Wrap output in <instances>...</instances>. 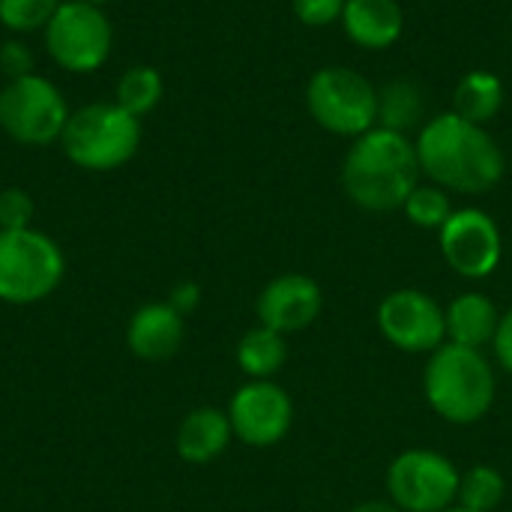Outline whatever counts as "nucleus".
Masks as SVG:
<instances>
[{"label": "nucleus", "mask_w": 512, "mask_h": 512, "mask_svg": "<svg viewBox=\"0 0 512 512\" xmlns=\"http://www.w3.org/2000/svg\"><path fill=\"white\" fill-rule=\"evenodd\" d=\"M420 171L441 189L462 195H483L504 177V150L486 132L456 111L432 117L417 135Z\"/></svg>", "instance_id": "1"}, {"label": "nucleus", "mask_w": 512, "mask_h": 512, "mask_svg": "<svg viewBox=\"0 0 512 512\" xmlns=\"http://www.w3.org/2000/svg\"><path fill=\"white\" fill-rule=\"evenodd\" d=\"M420 174L417 144L405 132L384 126L354 138L342 162L345 195L369 213L402 210L408 195L420 186Z\"/></svg>", "instance_id": "2"}, {"label": "nucleus", "mask_w": 512, "mask_h": 512, "mask_svg": "<svg viewBox=\"0 0 512 512\" xmlns=\"http://www.w3.org/2000/svg\"><path fill=\"white\" fill-rule=\"evenodd\" d=\"M423 393L429 408L453 426H474L489 417L498 378L483 351L444 342L429 354L423 369Z\"/></svg>", "instance_id": "3"}, {"label": "nucleus", "mask_w": 512, "mask_h": 512, "mask_svg": "<svg viewBox=\"0 0 512 512\" xmlns=\"http://www.w3.org/2000/svg\"><path fill=\"white\" fill-rule=\"evenodd\" d=\"M60 147L84 171H114L138 153L141 120L117 102H93L69 114Z\"/></svg>", "instance_id": "4"}, {"label": "nucleus", "mask_w": 512, "mask_h": 512, "mask_svg": "<svg viewBox=\"0 0 512 512\" xmlns=\"http://www.w3.org/2000/svg\"><path fill=\"white\" fill-rule=\"evenodd\" d=\"M63 273V249L45 231H0V303H42L60 288Z\"/></svg>", "instance_id": "5"}, {"label": "nucleus", "mask_w": 512, "mask_h": 512, "mask_svg": "<svg viewBox=\"0 0 512 512\" xmlns=\"http://www.w3.org/2000/svg\"><path fill=\"white\" fill-rule=\"evenodd\" d=\"M306 105L315 123L333 135L360 138L378 126V90L348 66H324L309 78Z\"/></svg>", "instance_id": "6"}, {"label": "nucleus", "mask_w": 512, "mask_h": 512, "mask_svg": "<svg viewBox=\"0 0 512 512\" xmlns=\"http://www.w3.org/2000/svg\"><path fill=\"white\" fill-rule=\"evenodd\" d=\"M69 114L60 87L45 75H21L0 90V129L18 144L45 147L60 141Z\"/></svg>", "instance_id": "7"}, {"label": "nucleus", "mask_w": 512, "mask_h": 512, "mask_svg": "<svg viewBox=\"0 0 512 512\" xmlns=\"http://www.w3.org/2000/svg\"><path fill=\"white\" fill-rule=\"evenodd\" d=\"M114 30L102 6L87 0H63L45 24V48L51 60L75 75L99 69L111 54Z\"/></svg>", "instance_id": "8"}, {"label": "nucleus", "mask_w": 512, "mask_h": 512, "mask_svg": "<svg viewBox=\"0 0 512 512\" xmlns=\"http://www.w3.org/2000/svg\"><path fill=\"white\" fill-rule=\"evenodd\" d=\"M387 495L402 512H444L459 498L462 471L438 450H405L387 468Z\"/></svg>", "instance_id": "9"}, {"label": "nucleus", "mask_w": 512, "mask_h": 512, "mask_svg": "<svg viewBox=\"0 0 512 512\" xmlns=\"http://www.w3.org/2000/svg\"><path fill=\"white\" fill-rule=\"evenodd\" d=\"M378 330L402 354H432L447 342L444 306L420 288L390 291L378 303Z\"/></svg>", "instance_id": "10"}, {"label": "nucleus", "mask_w": 512, "mask_h": 512, "mask_svg": "<svg viewBox=\"0 0 512 512\" xmlns=\"http://www.w3.org/2000/svg\"><path fill=\"white\" fill-rule=\"evenodd\" d=\"M438 243L447 267L471 282L489 279L504 258L498 222L477 207L453 210V216L438 231Z\"/></svg>", "instance_id": "11"}, {"label": "nucleus", "mask_w": 512, "mask_h": 512, "mask_svg": "<svg viewBox=\"0 0 512 512\" xmlns=\"http://www.w3.org/2000/svg\"><path fill=\"white\" fill-rule=\"evenodd\" d=\"M228 420L237 441L267 450L288 438L294 426V399L276 381H246L231 396Z\"/></svg>", "instance_id": "12"}, {"label": "nucleus", "mask_w": 512, "mask_h": 512, "mask_svg": "<svg viewBox=\"0 0 512 512\" xmlns=\"http://www.w3.org/2000/svg\"><path fill=\"white\" fill-rule=\"evenodd\" d=\"M258 324L291 336L309 330L324 312V291L306 273H282L264 285L255 303Z\"/></svg>", "instance_id": "13"}, {"label": "nucleus", "mask_w": 512, "mask_h": 512, "mask_svg": "<svg viewBox=\"0 0 512 512\" xmlns=\"http://www.w3.org/2000/svg\"><path fill=\"white\" fill-rule=\"evenodd\" d=\"M186 336V318L165 300L141 306L126 327V345L138 360L159 363L180 351Z\"/></svg>", "instance_id": "14"}, {"label": "nucleus", "mask_w": 512, "mask_h": 512, "mask_svg": "<svg viewBox=\"0 0 512 512\" xmlns=\"http://www.w3.org/2000/svg\"><path fill=\"white\" fill-rule=\"evenodd\" d=\"M231 441H234V429L228 411L204 405L183 417L177 429V456L186 465H210L228 450Z\"/></svg>", "instance_id": "15"}, {"label": "nucleus", "mask_w": 512, "mask_h": 512, "mask_svg": "<svg viewBox=\"0 0 512 512\" xmlns=\"http://www.w3.org/2000/svg\"><path fill=\"white\" fill-rule=\"evenodd\" d=\"M342 27L354 45L384 51L402 36L405 15L396 0H345Z\"/></svg>", "instance_id": "16"}, {"label": "nucleus", "mask_w": 512, "mask_h": 512, "mask_svg": "<svg viewBox=\"0 0 512 512\" xmlns=\"http://www.w3.org/2000/svg\"><path fill=\"white\" fill-rule=\"evenodd\" d=\"M444 318H447V342L474 351L492 345L501 324L498 306L480 291H465L453 297L450 306H444Z\"/></svg>", "instance_id": "17"}, {"label": "nucleus", "mask_w": 512, "mask_h": 512, "mask_svg": "<svg viewBox=\"0 0 512 512\" xmlns=\"http://www.w3.org/2000/svg\"><path fill=\"white\" fill-rule=\"evenodd\" d=\"M288 363V336L258 324L237 345V366L249 381H273Z\"/></svg>", "instance_id": "18"}, {"label": "nucleus", "mask_w": 512, "mask_h": 512, "mask_svg": "<svg viewBox=\"0 0 512 512\" xmlns=\"http://www.w3.org/2000/svg\"><path fill=\"white\" fill-rule=\"evenodd\" d=\"M504 105V84L486 69L468 72L453 93V111L477 126H486Z\"/></svg>", "instance_id": "19"}, {"label": "nucleus", "mask_w": 512, "mask_h": 512, "mask_svg": "<svg viewBox=\"0 0 512 512\" xmlns=\"http://www.w3.org/2000/svg\"><path fill=\"white\" fill-rule=\"evenodd\" d=\"M507 498V480L492 465H474L462 474L456 504L471 512H495Z\"/></svg>", "instance_id": "20"}, {"label": "nucleus", "mask_w": 512, "mask_h": 512, "mask_svg": "<svg viewBox=\"0 0 512 512\" xmlns=\"http://www.w3.org/2000/svg\"><path fill=\"white\" fill-rule=\"evenodd\" d=\"M162 90H165V81L153 66H129L117 81V99L114 102L141 120L147 111H153L159 105Z\"/></svg>", "instance_id": "21"}, {"label": "nucleus", "mask_w": 512, "mask_h": 512, "mask_svg": "<svg viewBox=\"0 0 512 512\" xmlns=\"http://www.w3.org/2000/svg\"><path fill=\"white\" fill-rule=\"evenodd\" d=\"M423 117L420 87L411 81H393L378 93V126L393 132H408Z\"/></svg>", "instance_id": "22"}, {"label": "nucleus", "mask_w": 512, "mask_h": 512, "mask_svg": "<svg viewBox=\"0 0 512 512\" xmlns=\"http://www.w3.org/2000/svg\"><path fill=\"white\" fill-rule=\"evenodd\" d=\"M402 213H405L408 222L417 225V228L441 231L444 222L453 216V204H450L447 189H441V186H435V183H429V186L420 183V186L408 195V201L402 204Z\"/></svg>", "instance_id": "23"}, {"label": "nucleus", "mask_w": 512, "mask_h": 512, "mask_svg": "<svg viewBox=\"0 0 512 512\" xmlns=\"http://www.w3.org/2000/svg\"><path fill=\"white\" fill-rule=\"evenodd\" d=\"M63 0H0V24L12 33L45 30Z\"/></svg>", "instance_id": "24"}, {"label": "nucleus", "mask_w": 512, "mask_h": 512, "mask_svg": "<svg viewBox=\"0 0 512 512\" xmlns=\"http://www.w3.org/2000/svg\"><path fill=\"white\" fill-rule=\"evenodd\" d=\"M33 198L18 189L9 186L0 192V231H21V228H33Z\"/></svg>", "instance_id": "25"}, {"label": "nucleus", "mask_w": 512, "mask_h": 512, "mask_svg": "<svg viewBox=\"0 0 512 512\" xmlns=\"http://www.w3.org/2000/svg\"><path fill=\"white\" fill-rule=\"evenodd\" d=\"M294 12L306 27H327L342 21L345 0H294Z\"/></svg>", "instance_id": "26"}, {"label": "nucleus", "mask_w": 512, "mask_h": 512, "mask_svg": "<svg viewBox=\"0 0 512 512\" xmlns=\"http://www.w3.org/2000/svg\"><path fill=\"white\" fill-rule=\"evenodd\" d=\"M0 69L9 75V81L12 78H21V75H30L33 72V54H30V48L27 45H21V42H3V48H0Z\"/></svg>", "instance_id": "27"}, {"label": "nucleus", "mask_w": 512, "mask_h": 512, "mask_svg": "<svg viewBox=\"0 0 512 512\" xmlns=\"http://www.w3.org/2000/svg\"><path fill=\"white\" fill-rule=\"evenodd\" d=\"M492 348H495L498 366L512 375V309H507V312L501 315V324H498V333H495Z\"/></svg>", "instance_id": "28"}, {"label": "nucleus", "mask_w": 512, "mask_h": 512, "mask_svg": "<svg viewBox=\"0 0 512 512\" xmlns=\"http://www.w3.org/2000/svg\"><path fill=\"white\" fill-rule=\"evenodd\" d=\"M168 303L186 318V315H192V312L201 306V288H198L195 282H180V285H174Z\"/></svg>", "instance_id": "29"}, {"label": "nucleus", "mask_w": 512, "mask_h": 512, "mask_svg": "<svg viewBox=\"0 0 512 512\" xmlns=\"http://www.w3.org/2000/svg\"><path fill=\"white\" fill-rule=\"evenodd\" d=\"M351 512H402L393 501H363L357 504Z\"/></svg>", "instance_id": "30"}, {"label": "nucleus", "mask_w": 512, "mask_h": 512, "mask_svg": "<svg viewBox=\"0 0 512 512\" xmlns=\"http://www.w3.org/2000/svg\"><path fill=\"white\" fill-rule=\"evenodd\" d=\"M444 512H471V510H465V507H459V504H453L450 510H444Z\"/></svg>", "instance_id": "31"}, {"label": "nucleus", "mask_w": 512, "mask_h": 512, "mask_svg": "<svg viewBox=\"0 0 512 512\" xmlns=\"http://www.w3.org/2000/svg\"><path fill=\"white\" fill-rule=\"evenodd\" d=\"M87 3H96V6H102V3H108V0H87Z\"/></svg>", "instance_id": "32"}]
</instances>
